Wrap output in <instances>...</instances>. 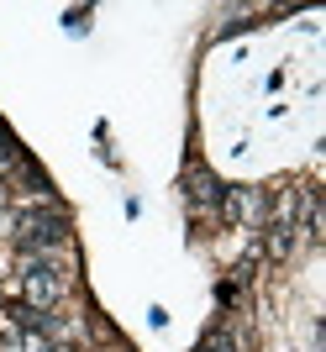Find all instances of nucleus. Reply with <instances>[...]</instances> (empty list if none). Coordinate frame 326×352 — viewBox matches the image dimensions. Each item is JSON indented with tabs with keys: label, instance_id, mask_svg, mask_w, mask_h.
Instances as JSON below:
<instances>
[{
	"label": "nucleus",
	"instance_id": "nucleus-7",
	"mask_svg": "<svg viewBox=\"0 0 326 352\" xmlns=\"http://www.w3.org/2000/svg\"><path fill=\"white\" fill-rule=\"evenodd\" d=\"M16 163H27V158H21V147H16V137L6 132V121H0V168H16Z\"/></svg>",
	"mask_w": 326,
	"mask_h": 352
},
{
	"label": "nucleus",
	"instance_id": "nucleus-6",
	"mask_svg": "<svg viewBox=\"0 0 326 352\" xmlns=\"http://www.w3.org/2000/svg\"><path fill=\"white\" fill-rule=\"evenodd\" d=\"M195 352H237V342H232V331H226V326H216V331H206V337H200V347Z\"/></svg>",
	"mask_w": 326,
	"mask_h": 352
},
{
	"label": "nucleus",
	"instance_id": "nucleus-1",
	"mask_svg": "<svg viewBox=\"0 0 326 352\" xmlns=\"http://www.w3.org/2000/svg\"><path fill=\"white\" fill-rule=\"evenodd\" d=\"M11 242L27 258H58V248L69 242V216L58 206H21L11 216Z\"/></svg>",
	"mask_w": 326,
	"mask_h": 352
},
{
	"label": "nucleus",
	"instance_id": "nucleus-3",
	"mask_svg": "<svg viewBox=\"0 0 326 352\" xmlns=\"http://www.w3.org/2000/svg\"><path fill=\"white\" fill-rule=\"evenodd\" d=\"M221 216L232 221V226H242V221H258V210H263V190H252V184H221Z\"/></svg>",
	"mask_w": 326,
	"mask_h": 352
},
{
	"label": "nucleus",
	"instance_id": "nucleus-4",
	"mask_svg": "<svg viewBox=\"0 0 326 352\" xmlns=\"http://www.w3.org/2000/svg\"><path fill=\"white\" fill-rule=\"evenodd\" d=\"M184 200H190L195 210H216L221 184H216V174H210L206 163H190V168H184Z\"/></svg>",
	"mask_w": 326,
	"mask_h": 352
},
{
	"label": "nucleus",
	"instance_id": "nucleus-5",
	"mask_svg": "<svg viewBox=\"0 0 326 352\" xmlns=\"http://www.w3.org/2000/svg\"><path fill=\"white\" fill-rule=\"evenodd\" d=\"M295 232H300V226H290V221H268V226H263V252L274 258V263H284V258L295 252V242H300Z\"/></svg>",
	"mask_w": 326,
	"mask_h": 352
},
{
	"label": "nucleus",
	"instance_id": "nucleus-2",
	"mask_svg": "<svg viewBox=\"0 0 326 352\" xmlns=\"http://www.w3.org/2000/svg\"><path fill=\"white\" fill-rule=\"evenodd\" d=\"M11 294L27 310H43V316H47V310L69 294V274L58 268V258H21V274H16Z\"/></svg>",
	"mask_w": 326,
	"mask_h": 352
}]
</instances>
